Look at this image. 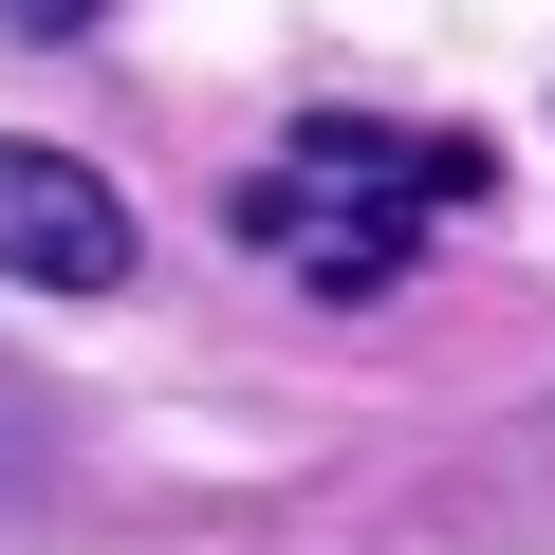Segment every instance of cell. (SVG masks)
Listing matches in <instances>:
<instances>
[{"instance_id": "obj_3", "label": "cell", "mask_w": 555, "mask_h": 555, "mask_svg": "<svg viewBox=\"0 0 555 555\" xmlns=\"http://www.w3.org/2000/svg\"><path fill=\"white\" fill-rule=\"evenodd\" d=\"M0 20H20V38H75V20H93V0H0Z\"/></svg>"}, {"instance_id": "obj_1", "label": "cell", "mask_w": 555, "mask_h": 555, "mask_svg": "<svg viewBox=\"0 0 555 555\" xmlns=\"http://www.w3.org/2000/svg\"><path fill=\"white\" fill-rule=\"evenodd\" d=\"M500 185V149L463 130H371V112H315V130H278L259 185H241V241L297 278V297H389V278L426 259V222H463Z\"/></svg>"}, {"instance_id": "obj_2", "label": "cell", "mask_w": 555, "mask_h": 555, "mask_svg": "<svg viewBox=\"0 0 555 555\" xmlns=\"http://www.w3.org/2000/svg\"><path fill=\"white\" fill-rule=\"evenodd\" d=\"M0 278H20V297H130V204H112V167L0 130Z\"/></svg>"}, {"instance_id": "obj_4", "label": "cell", "mask_w": 555, "mask_h": 555, "mask_svg": "<svg viewBox=\"0 0 555 555\" xmlns=\"http://www.w3.org/2000/svg\"><path fill=\"white\" fill-rule=\"evenodd\" d=\"M0 463H20V389H0Z\"/></svg>"}]
</instances>
